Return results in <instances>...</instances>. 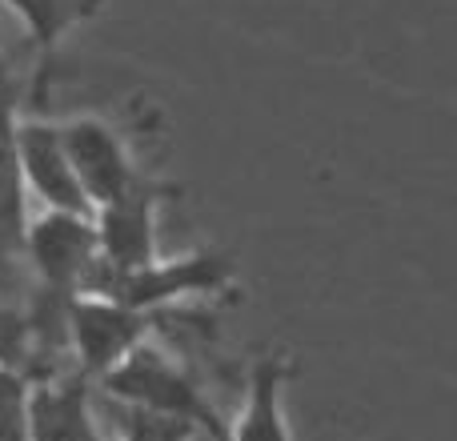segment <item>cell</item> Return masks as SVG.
I'll return each mask as SVG.
<instances>
[{
  "label": "cell",
  "mask_w": 457,
  "mask_h": 441,
  "mask_svg": "<svg viewBox=\"0 0 457 441\" xmlns=\"http://www.w3.org/2000/svg\"><path fill=\"white\" fill-rule=\"evenodd\" d=\"M237 265L233 253L225 249H193L181 257H153L145 265L129 269V273L104 277L88 293H104L125 305L141 309V313L157 317L189 301H221L237 293Z\"/></svg>",
  "instance_id": "cell-1"
},
{
  "label": "cell",
  "mask_w": 457,
  "mask_h": 441,
  "mask_svg": "<svg viewBox=\"0 0 457 441\" xmlns=\"http://www.w3.org/2000/svg\"><path fill=\"white\" fill-rule=\"evenodd\" d=\"M101 389L120 410L177 418V421H185V426H193L197 434H209V429L221 426V418L213 413L201 381L153 337L141 341L120 365H112L101 378Z\"/></svg>",
  "instance_id": "cell-2"
},
{
  "label": "cell",
  "mask_w": 457,
  "mask_h": 441,
  "mask_svg": "<svg viewBox=\"0 0 457 441\" xmlns=\"http://www.w3.org/2000/svg\"><path fill=\"white\" fill-rule=\"evenodd\" d=\"M61 141L69 153V165L77 173V185L85 193L88 209H104L112 201L129 197V193L153 185L149 169L137 157L133 137L109 117L96 112H77V117L61 121Z\"/></svg>",
  "instance_id": "cell-3"
},
{
  "label": "cell",
  "mask_w": 457,
  "mask_h": 441,
  "mask_svg": "<svg viewBox=\"0 0 457 441\" xmlns=\"http://www.w3.org/2000/svg\"><path fill=\"white\" fill-rule=\"evenodd\" d=\"M153 317L104 293H77L64 305V341L77 357L80 378L101 381L112 365H120L141 341H149Z\"/></svg>",
  "instance_id": "cell-4"
},
{
  "label": "cell",
  "mask_w": 457,
  "mask_h": 441,
  "mask_svg": "<svg viewBox=\"0 0 457 441\" xmlns=\"http://www.w3.org/2000/svg\"><path fill=\"white\" fill-rule=\"evenodd\" d=\"M21 249L32 273L40 277V285L61 301L85 293L88 281L96 277V265H101L93 213H45L40 209L24 225Z\"/></svg>",
  "instance_id": "cell-5"
},
{
  "label": "cell",
  "mask_w": 457,
  "mask_h": 441,
  "mask_svg": "<svg viewBox=\"0 0 457 441\" xmlns=\"http://www.w3.org/2000/svg\"><path fill=\"white\" fill-rule=\"evenodd\" d=\"M173 197H177L173 185L153 181V185H145V189L129 193V197L112 201V205L96 209L93 225H96L101 265H96V277L88 281V289H93L96 281H104V277L129 273V269L161 257V249H157L161 245V209Z\"/></svg>",
  "instance_id": "cell-6"
},
{
  "label": "cell",
  "mask_w": 457,
  "mask_h": 441,
  "mask_svg": "<svg viewBox=\"0 0 457 441\" xmlns=\"http://www.w3.org/2000/svg\"><path fill=\"white\" fill-rule=\"evenodd\" d=\"M12 145L24 197H37L45 213H93L69 165V153H64L61 121L45 112H24L16 117Z\"/></svg>",
  "instance_id": "cell-7"
},
{
  "label": "cell",
  "mask_w": 457,
  "mask_h": 441,
  "mask_svg": "<svg viewBox=\"0 0 457 441\" xmlns=\"http://www.w3.org/2000/svg\"><path fill=\"white\" fill-rule=\"evenodd\" d=\"M301 373V357L285 345L257 349L245 365V397L233 421H225L221 441H293L285 394Z\"/></svg>",
  "instance_id": "cell-8"
},
{
  "label": "cell",
  "mask_w": 457,
  "mask_h": 441,
  "mask_svg": "<svg viewBox=\"0 0 457 441\" xmlns=\"http://www.w3.org/2000/svg\"><path fill=\"white\" fill-rule=\"evenodd\" d=\"M29 426L32 441H104L88 402V378L80 373H45L29 381Z\"/></svg>",
  "instance_id": "cell-9"
},
{
  "label": "cell",
  "mask_w": 457,
  "mask_h": 441,
  "mask_svg": "<svg viewBox=\"0 0 457 441\" xmlns=\"http://www.w3.org/2000/svg\"><path fill=\"white\" fill-rule=\"evenodd\" d=\"M40 56H56L80 29L96 24L112 0H0Z\"/></svg>",
  "instance_id": "cell-10"
},
{
  "label": "cell",
  "mask_w": 457,
  "mask_h": 441,
  "mask_svg": "<svg viewBox=\"0 0 457 441\" xmlns=\"http://www.w3.org/2000/svg\"><path fill=\"white\" fill-rule=\"evenodd\" d=\"M12 129H16V109H12V93L8 80L0 72V253L21 249L24 225V185H21V169H16V145H12Z\"/></svg>",
  "instance_id": "cell-11"
},
{
  "label": "cell",
  "mask_w": 457,
  "mask_h": 441,
  "mask_svg": "<svg viewBox=\"0 0 457 441\" xmlns=\"http://www.w3.org/2000/svg\"><path fill=\"white\" fill-rule=\"evenodd\" d=\"M0 441H32L29 378L12 370H0Z\"/></svg>",
  "instance_id": "cell-12"
},
{
  "label": "cell",
  "mask_w": 457,
  "mask_h": 441,
  "mask_svg": "<svg viewBox=\"0 0 457 441\" xmlns=\"http://www.w3.org/2000/svg\"><path fill=\"white\" fill-rule=\"evenodd\" d=\"M221 429H225V421L217 429H209V434H201V437H205V441H221Z\"/></svg>",
  "instance_id": "cell-13"
},
{
  "label": "cell",
  "mask_w": 457,
  "mask_h": 441,
  "mask_svg": "<svg viewBox=\"0 0 457 441\" xmlns=\"http://www.w3.org/2000/svg\"><path fill=\"white\" fill-rule=\"evenodd\" d=\"M120 441H141V437H129V434H120Z\"/></svg>",
  "instance_id": "cell-14"
}]
</instances>
